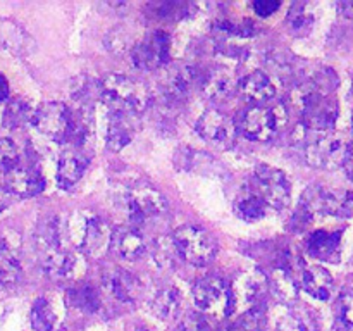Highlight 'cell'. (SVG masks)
<instances>
[{"mask_svg": "<svg viewBox=\"0 0 353 331\" xmlns=\"http://www.w3.org/2000/svg\"><path fill=\"white\" fill-rule=\"evenodd\" d=\"M100 99L110 116L134 119L147 109L150 97L140 81L124 74H109L100 83Z\"/></svg>", "mask_w": 353, "mask_h": 331, "instance_id": "obj_1", "label": "cell"}, {"mask_svg": "<svg viewBox=\"0 0 353 331\" xmlns=\"http://www.w3.org/2000/svg\"><path fill=\"white\" fill-rule=\"evenodd\" d=\"M71 243L90 257H100L110 243V230L105 221L90 210H76L65 223Z\"/></svg>", "mask_w": 353, "mask_h": 331, "instance_id": "obj_2", "label": "cell"}, {"mask_svg": "<svg viewBox=\"0 0 353 331\" xmlns=\"http://www.w3.org/2000/svg\"><path fill=\"white\" fill-rule=\"evenodd\" d=\"M293 100L302 114V121L310 131H331L340 114L338 100L331 95L314 92L307 83L293 92Z\"/></svg>", "mask_w": 353, "mask_h": 331, "instance_id": "obj_3", "label": "cell"}, {"mask_svg": "<svg viewBox=\"0 0 353 331\" xmlns=\"http://www.w3.org/2000/svg\"><path fill=\"white\" fill-rule=\"evenodd\" d=\"M350 150L347 138L334 131H310L305 140V159L312 168L333 169L345 166Z\"/></svg>", "mask_w": 353, "mask_h": 331, "instance_id": "obj_4", "label": "cell"}, {"mask_svg": "<svg viewBox=\"0 0 353 331\" xmlns=\"http://www.w3.org/2000/svg\"><path fill=\"white\" fill-rule=\"evenodd\" d=\"M193 299L202 314L216 319L231 316L236 309L231 283L219 276H205L193 288Z\"/></svg>", "mask_w": 353, "mask_h": 331, "instance_id": "obj_5", "label": "cell"}, {"mask_svg": "<svg viewBox=\"0 0 353 331\" xmlns=\"http://www.w3.org/2000/svg\"><path fill=\"white\" fill-rule=\"evenodd\" d=\"M178 255L192 265H207L217 254V241L200 226L185 224L172 233Z\"/></svg>", "mask_w": 353, "mask_h": 331, "instance_id": "obj_6", "label": "cell"}, {"mask_svg": "<svg viewBox=\"0 0 353 331\" xmlns=\"http://www.w3.org/2000/svg\"><path fill=\"white\" fill-rule=\"evenodd\" d=\"M250 186L262 197L269 209L283 210L290 205L292 185H290L288 176L272 166H257Z\"/></svg>", "mask_w": 353, "mask_h": 331, "instance_id": "obj_7", "label": "cell"}, {"mask_svg": "<svg viewBox=\"0 0 353 331\" xmlns=\"http://www.w3.org/2000/svg\"><path fill=\"white\" fill-rule=\"evenodd\" d=\"M124 205H126L128 219L131 221L133 226L134 224H143L148 219H154V217L164 214L168 209V203H165L162 193L147 183L131 186L124 197Z\"/></svg>", "mask_w": 353, "mask_h": 331, "instance_id": "obj_8", "label": "cell"}, {"mask_svg": "<svg viewBox=\"0 0 353 331\" xmlns=\"http://www.w3.org/2000/svg\"><path fill=\"white\" fill-rule=\"evenodd\" d=\"M31 124L45 137L65 141L71 128V109L62 102H45L34 109Z\"/></svg>", "mask_w": 353, "mask_h": 331, "instance_id": "obj_9", "label": "cell"}, {"mask_svg": "<svg viewBox=\"0 0 353 331\" xmlns=\"http://www.w3.org/2000/svg\"><path fill=\"white\" fill-rule=\"evenodd\" d=\"M169 54H171V37L165 31L159 30L131 48V62L138 69L154 71L169 61Z\"/></svg>", "mask_w": 353, "mask_h": 331, "instance_id": "obj_10", "label": "cell"}, {"mask_svg": "<svg viewBox=\"0 0 353 331\" xmlns=\"http://www.w3.org/2000/svg\"><path fill=\"white\" fill-rule=\"evenodd\" d=\"M278 124L279 121L274 110L265 107H252L241 117L240 130L248 140L268 141L276 134Z\"/></svg>", "mask_w": 353, "mask_h": 331, "instance_id": "obj_11", "label": "cell"}, {"mask_svg": "<svg viewBox=\"0 0 353 331\" xmlns=\"http://www.w3.org/2000/svg\"><path fill=\"white\" fill-rule=\"evenodd\" d=\"M234 303H245L248 307L259 305L269 290V279L259 269H250L236 276L231 283Z\"/></svg>", "mask_w": 353, "mask_h": 331, "instance_id": "obj_12", "label": "cell"}, {"mask_svg": "<svg viewBox=\"0 0 353 331\" xmlns=\"http://www.w3.org/2000/svg\"><path fill=\"white\" fill-rule=\"evenodd\" d=\"M195 81L196 72L192 66L174 64L172 68H169L165 71L159 86H161V93L164 95L165 100H169V102H179V100H183L188 95Z\"/></svg>", "mask_w": 353, "mask_h": 331, "instance_id": "obj_13", "label": "cell"}, {"mask_svg": "<svg viewBox=\"0 0 353 331\" xmlns=\"http://www.w3.org/2000/svg\"><path fill=\"white\" fill-rule=\"evenodd\" d=\"M200 137L214 145H230L234 138V126L228 116L219 110H207L196 121Z\"/></svg>", "mask_w": 353, "mask_h": 331, "instance_id": "obj_14", "label": "cell"}, {"mask_svg": "<svg viewBox=\"0 0 353 331\" xmlns=\"http://www.w3.org/2000/svg\"><path fill=\"white\" fill-rule=\"evenodd\" d=\"M7 190L14 197H37L45 190V178L31 166H17L7 174Z\"/></svg>", "mask_w": 353, "mask_h": 331, "instance_id": "obj_15", "label": "cell"}, {"mask_svg": "<svg viewBox=\"0 0 353 331\" xmlns=\"http://www.w3.org/2000/svg\"><path fill=\"white\" fill-rule=\"evenodd\" d=\"M109 247L123 261H137L143 255L145 240L134 226H123L110 233Z\"/></svg>", "mask_w": 353, "mask_h": 331, "instance_id": "obj_16", "label": "cell"}, {"mask_svg": "<svg viewBox=\"0 0 353 331\" xmlns=\"http://www.w3.org/2000/svg\"><path fill=\"white\" fill-rule=\"evenodd\" d=\"M41 265L50 278L71 279L79 271V259L64 247L41 252Z\"/></svg>", "mask_w": 353, "mask_h": 331, "instance_id": "obj_17", "label": "cell"}, {"mask_svg": "<svg viewBox=\"0 0 353 331\" xmlns=\"http://www.w3.org/2000/svg\"><path fill=\"white\" fill-rule=\"evenodd\" d=\"M88 168V157L81 148H68L59 157L57 166V183L62 188H71L85 174Z\"/></svg>", "mask_w": 353, "mask_h": 331, "instance_id": "obj_18", "label": "cell"}, {"mask_svg": "<svg viewBox=\"0 0 353 331\" xmlns=\"http://www.w3.org/2000/svg\"><path fill=\"white\" fill-rule=\"evenodd\" d=\"M105 288L121 302H134L141 295V281L126 269H110L103 276Z\"/></svg>", "mask_w": 353, "mask_h": 331, "instance_id": "obj_19", "label": "cell"}, {"mask_svg": "<svg viewBox=\"0 0 353 331\" xmlns=\"http://www.w3.org/2000/svg\"><path fill=\"white\" fill-rule=\"evenodd\" d=\"M236 78L226 68H214L202 79V90L214 102H226L236 92Z\"/></svg>", "mask_w": 353, "mask_h": 331, "instance_id": "obj_20", "label": "cell"}, {"mask_svg": "<svg viewBox=\"0 0 353 331\" xmlns=\"http://www.w3.org/2000/svg\"><path fill=\"white\" fill-rule=\"evenodd\" d=\"M240 92L248 102L255 103V107H262V103H268L276 95V88L272 79L265 72L254 71L245 76L240 83Z\"/></svg>", "mask_w": 353, "mask_h": 331, "instance_id": "obj_21", "label": "cell"}, {"mask_svg": "<svg viewBox=\"0 0 353 331\" xmlns=\"http://www.w3.org/2000/svg\"><path fill=\"white\" fill-rule=\"evenodd\" d=\"M341 231H314L307 238V250L319 261L336 262L340 259Z\"/></svg>", "mask_w": 353, "mask_h": 331, "instance_id": "obj_22", "label": "cell"}, {"mask_svg": "<svg viewBox=\"0 0 353 331\" xmlns=\"http://www.w3.org/2000/svg\"><path fill=\"white\" fill-rule=\"evenodd\" d=\"M333 276L323 265H307L302 269V286L314 299H330L333 293Z\"/></svg>", "mask_w": 353, "mask_h": 331, "instance_id": "obj_23", "label": "cell"}, {"mask_svg": "<svg viewBox=\"0 0 353 331\" xmlns=\"http://www.w3.org/2000/svg\"><path fill=\"white\" fill-rule=\"evenodd\" d=\"M269 207L268 203L262 200V197L252 188L250 185L236 197L234 200V212L238 217H241L247 223H255V221H261L262 217H265Z\"/></svg>", "mask_w": 353, "mask_h": 331, "instance_id": "obj_24", "label": "cell"}, {"mask_svg": "<svg viewBox=\"0 0 353 331\" xmlns=\"http://www.w3.org/2000/svg\"><path fill=\"white\" fill-rule=\"evenodd\" d=\"M181 307V293L176 286H162L154 297L152 309L161 319H172Z\"/></svg>", "mask_w": 353, "mask_h": 331, "instance_id": "obj_25", "label": "cell"}, {"mask_svg": "<svg viewBox=\"0 0 353 331\" xmlns=\"http://www.w3.org/2000/svg\"><path fill=\"white\" fill-rule=\"evenodd\" d=\"M314 17L312 9L309 3L299 2L290 9L288 16H286V28L293 37H307L314 28Z\"/></svg>", "mask_w": 353, "mask_h": 331, "instance_id": "obj_26", "label": "cell"}, {"mask_svg": "<svg viewBox=\"0 0 353 331\" xmlns=\"http://www.w3.org/2000/svg\"><path fill=\"white\" fill-rule=\"evenodd\" d=\"M131 121L130 117L110 116L109 114V126H107V147L110 150H121L131 141Z\"/></svg>", "mask_w": 353, "mask_h": 331, "instance_id": "obj_27", "label": "cell"}, {"mask_svg": "<svg viewBox=\"0 0 353 331\" xmlns=\"http://www.w3.org/2000/svg\"><path fill=\"white\" fill-rule=\"evenodd\" d=\"M33 112L34 110L31 109L30 103L26 102L24 99H12L9 103H7L6 110H3V124L10 130L14 128H21L24 124L31 123L33 119Z\"/></svg>", "mask_w": 353, "mask_h": 331, "instance_id": "obj_28", "label": "cell"}, {"mask_svg": "<svg viewBox=\"0 0 353 331\" xmlns=\"http://www.w3.org/2000/svg\"><path fill=\"white\" fill-rule=\"evenodd\" d=\"M55 321H57V316H55V310L50 302L43 297L38 299L31 309V324H33L34 331H54Z\"/></svg>", "mask_w": 353, "mask_h": 331, "instance_id": "obj_29", "label": "cell"}, {"mask_svg": "<svg viewBox=\"0 0 353 331\" xmlns=\"http://www.w3.org/2000/svg\"><path fill=\"white\" fill-rule=\"evenodd\" d=\"M21 276V264L16 254L7 245L0 243V283L10 285Z\"/></svg>", "mask_w": 353, "mask_h": 331, "instance_id": "obj_30", "label": "cell"}, {"mask_svg": "<svg viewBox=\"0 0 353 331\" xmlns=\"http://www.w3.org/2000/svg\"><path fill=\"white\" fill-rule=\"evenodd\" d=\"M271 288L274 290L276 295H279L281 299H293L296 295V281L295 276H293V271L288 268H278L274 272H272L271 278Z\"/></svg>", "mask_w": 353, "mask_h": 331, "instance_id": "obj_31", "label": "cell"}, {"mask_svg": "<svg viewBox=\"0 0 353 331\" xmlns=\"http://www.w3.org/2000/svg\"><path fill=\"white\" fill-rule=\"evenodd\" d=\"M338 74L331 68H319L312 72L307 85L321 95H331L338 88Z\"/></svg>", "mask_w": 353, "mask_h": 331, "instance_id": "obj_32", "label": "cell"}, {"mask_svg": "<svg viewBox=\"0 0 353 331\" xmlns=\"http://www.w3.org/2000/svg\"><path fill=\"white\" fill-rule=\"evenodd\" d=\"M68 299L72 307L86 310V312H95L100 305L99 292L95 288H92V286H79V288L71 290Z\"/></svg>", "mask_w": 353, "mask_h": 331, "instance_id": "obj_33", "label": "cell"}, {"mask_svg": "<svg viewBox=\"0 0 353 331\" xmlns=\"http://www.w3.org/2000/svg\"><path fill=\"white\" fill-rule=\"evenodd\" d=\"M72 99L79 107H90L97 99H100V83L81 76L79 83L72 85Z\"/></svg>", "mask_w": 353, "mask_h": 331, "instance_id": "obj_34", "label": "cell"}, {"mask_svg": "<svg viewBox=\"0 0 353 331\" xmlns=\"http://www.w3.org/2000/svg\"><path fill=\"white\" fill-rule=\"evenodd\" d=\"M268 326V317L262 307H250L236 321V331H264Z\"/></svg>", "mask_w": 353, "mask_h": 331, "instance_id": "obj_35", "label": "cell"}, {"mask_svg": "<svg viewBox=\"0 0 353 331\" xmlns=\"http://www.w3.org/2000/svg\"><path fill=\"white\" fill-rule=\"evenodd\" d=\"M19 162V150L9 138H0V172L9 174Z\"/></svg>", "mask_w": 353, "mask_h": 331, "instance_id": "obj_36", "label": "cell"}, {"mask_svg": "<svg viewBox=\"0 0 353 331\" xmlns=\"http://www.w3.org/2000/svg\"><path fill=\"white\" fill-rule=\"evenodd\" d=\"M278 331H316V324H314L312 319L303 316V314L296 312L283 317Z\"/></svg>", "mask_w": 353, "mask_h": 331, "instance_id": "obj_37", "label": "cell"}, {"mask_svg": "<svg viewBox=\"0 0 353 331\" xmlns=\"http://www.w3.org/2000/svg\"><path fill=\"white\" fill-rule=\"evenodd\" d=\"M155 261L159 262V265H168L171 264L172 259L178 257V250H176L174 243H172V238H161L155 245L154 250Z\"/></svg>", "mask_w": 353, "mask_h": 331, "instance_id": "obj_38", "label": "cell"}, {"mask_svg": "<svg viewBox=\"0 0 353 331\" xmlns=\"http://www.w3.org/2000/svg\"><path fill=\"white\" fill-rule=\"evenodd\" d=\"M181 331H212V328L207 323L205 317L200 314H192L181 323Z\"/></svg>", "mask_w": 353, "mask_h": 331, "instance_id": "obj_39", "label": "cell"}, {"mask_svg": "<svg viewBox=\"0 0 353 331\" xmlns=\"http://www.w3.org/2000/svg\"><path fill=\"white\" fill-rule=\"evenodd\" d=\"M254 12L261 17H269L272 14H276L281 7V2H276V0H257L254 2Z\"/></svg>", "mask_w": 353, "mask_h": 331, "instance_id": "obj_40", "label": "cell"}, {"mask_svg": "<svg viewBox=\"0 0 353 331\" xmlns=\"http://www.w3.org/2000/svg\"><path fill=\"white\" fill-rule=\"evenodd\" d=\"M12 199H14L12 193H10L7 188H2V186H0V212L6 210L7 207L12 203Z\"/></svg>", "mask_w": 353, "mask_h": 331, "instance_id": "obj_41", "label": "cell"}, {"mask_svg": "<svg viewBox=\"0 0 353 331\" xmlns=\"http://www.w3.org/2000/svg\"><path fill=\"white\" fill-rule=\"evenodd\" d=\"M338 10L343 17H348V19H353V2H341L338 3Z\"/></svg>", "mask_w": 353, "mask_h": 331, "instance_id": "obj_42", "label": "cell"}, {"mask_svg": "<svg viewBox=\"0 0 353 331\" xmlns=\"http://www.w3.org/2000/svg\"><path fill=\"white\" fill-rule=\"evenodd\" d=\"M9 97V85H7V79L0 74V102L6 100Z\"/></svg>", "mask_w": 353, "mask_h": 331, "instance_id": "obj_43", "label": "cell"}, {"mask_svg": "<svg viewBox=\"0 0 353 331\" xmlns=\"http://www.w3.org/2000/svg\"><path fill=\"white\" fill-rule=\"evenodd\" d=\"M345 166H347L348 174L353 178V143H350V150H348V157H347V162H345Z\"/></svg>", "mask_w": 353, "mask_h": 331, "instance_id": "obj_44", "label": "cell"}, {"mask_svg": "<svg viewBox=\"0 0 353 331\" xmlns=\"http://www.w3.org/2000/svg\"><path fill=\"white\" fill-rule=\"evenodd\" d=\"M352 130H353V114H352Z\"/></svg>", "mask_w": 353, "mask_h": 331, "instance_id": "obj_45", "label": "cell"}]
</instances>
